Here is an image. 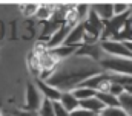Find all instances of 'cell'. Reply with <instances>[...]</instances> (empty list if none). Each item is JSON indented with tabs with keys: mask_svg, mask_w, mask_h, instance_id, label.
I'll list each match as a JSON object with an SVG mask.
<instances>
[{
	"mask_svg": "<svg viewBox=\"0 0 132 116\" xmlns=\"http://www.w3.org/2000/svg\"><path fill=\"white\" fill-rule=\"evenodd\" d=\"M115 40H117V41H121V43L132 41V20L131 18L123 25V28L120 29V32L117 34Z\"/></svg>",
	"mask_w": 132,
	"mask_h": 116,
	"instance_id": "5bb4252c",
	"label": "cell"
},
{
	"mask_svg": "<svg viewBox=\"0 0 132 116\" xmlns=\"http://www.w3.org/2000/svg\"><path fill=\"white\" fill-rule=\"evenodd\" d=\"M98 66L103 72H108V73L132 76V60H128V58L104 57L98 63Z\"/></svg>",
	"mask_w": 132,
	"mask_h": 116,
	"instance_id": "7a4b0ae2",
	"label": "cell"
},
{
	"mask_svg": "<svg viewBox=\"0 0 132 116\" xmlns=\"http://www.w3.org/2000/svg\"><path fill=\"white\" fill-rule=\"evenodd\" d=\"M118 101H120V107L125 110L126 116H132V95L123 93V95L118 98Z\"/></svg>",
	"mask_w": 132,
	"mask_h": 116,
	"instance_id": "44dd1931",
	"label": "cell"
},
{
	"mask_svg": "<svg viewBox=\"0 0 132 116\" xmlns=\"http://www.w3.org/2000/svg\"><path fill=\"white\" fill-rule=\"evenodd\" d=\"M108 93H111V95L120 98V96L125 93V89L120 86V84H114V83H111V87H109V92H108Z\"/></svg>",
	"mask_w": 132,
	"mask_h": 116,
	"instance_id": "d4e9b609",
	"label": "cell"
},
{
	"mask_svg": "<svg viewBox=\"0 0 132 116\" xmlns=\"http://www.w3.org/2000/svg\"><path fill=\"white\" fill-rule=\"evenodd\" d=\"M35 87L38 89V92L42 93V96L45 99H49L52 102L55 101H60V96H62V92L57 90L55 87H52L51 84H48L46 81L40 80V78H35Z\"/></svg>",
	"mask_w": 132,
	"mask_h": 116,
	"instance_id": "8992f818",
	"label": "cell"
},
{
	"mask_svg": "<svg viewBox=\"0 0 132 116\" xmlns=\"http://www.w3.org/2000/svg\"><path fill=\"white\" fill-rule=\"evenodd\" d=\"M92 116H101V113H95V115H92Z\"/></svg>",
	"mask_w": 132,
	"mask_h": 116,
	"instance_id": "1f68e13d",
	"label": "cell"
},
{
	"mask_svg": "<svg viewBox=\"0 0 132 116\" xmlns=\"http://www.w3.org/2000/svg\"><path fill=\"white\" fill-rule=\"evenodd\" d=\"M125 93H126V95H132V84L128 86V87H125Z\"/></svg>",
	"mask_w": 132,
	"mask_h": 116,
	"instance_id": "f1b7e54d",
	"label": "cell"
},
{
	"mask_svg": "<svg viewBox=\"0 0 132 116\" xmlns=\"http://www.w3.org/2000/svg\"><path fill=\"white\" fill-rule=\"evenodd\" d=\"M88 25H91V26H94L95 29H98L100 32L103 31V28H104V22H101L100 20V17L92 11V8H91V11H89V14H88V17H86V20H85Z\"/></svg>",
	"mask_w": 132,
	"mask_h": 116,
	"instance_id": "ffe728a7",
	"label": "cell"
},
{
	"mask_svg": "<svg viewBox=\"0 0 132 116\" xmlns=\"http://www.w3.org/2000/svg\"><path fill=\"white\" fill-rule=\"evenodd\" d=\"M91 8H92V11L97 14L100 17V20L101 22H109L112 17H114V5L112 3H103V2H100V3H91Z\"/></svg>",
	"mask_w": 132,
	"mask_h": 116,
	"instance_id": "ba28073f",
	"label": "cell"
},
{
	"mask_svg": "<svg viewBox=\"0 0 132 116\" xmlns=\"http://www.w3.org/2000/svg\"><path fill=\"white\" fill-rule=\"evenodd\" d=\"M75 55L77 57H83V58H89V60H92L95 63H100L103 58L106 57L104 52L100 47V43L98 44H81L77 49Z\"/></svg>",
	"mask_w": 132,
	"mask_h": 116,
	"instance_id": "5b68a950",
	"label": "cell"
},
{
	"mask_svg": "<svg viewBox=\"0 0 132 116\" xmlns=\"http://www.w3.org/2000/svg\"><path fill=\"white\" fill-rule=\"evenodd\" d=\"M75 11H77V14H78L80 22L83 23V22L86 20L89 11H91V3H75Z\"/></svg>",
	"mask_w": 132,
	"mask_h": 116,
	"instance_id": "7402d4cb",
	"label": "cell"
},
{
	"mask_svg": "<svg viewBox=\"0 0 132 116\" xmlns=\"http://www.w3.org/2000/svg\"><path fill=\"white\" fill-rule=\"evenodd\" d=\"M94 113H91V112H88V110H85V109H77V110H74L71 116H92Z\"/></svg>",
	"mask_w": 132,
	"mask_h": 116,
	"instance_id": "83f0119b",
	"label": "cell"
},
{
	"mask_svg": "<svg viewBox=\"0 0 132 116\" xmlns=\"http://www.w3.org/2000/svg\"><path fill=\"white\" fill-rule=\"evenodd\" d=\"M54 116H71V113L62 107V104L59 101H55L54 102Z\"/></svg>",
	"mask_w": 132,
	"mask_h": 116,
	"instance_id": "484cf974",
	"label": "cell"
},
{
	"mask_svg": "<svg viewBox=\"0 0 132 116\" xmlns=\"http://www.w3.org/2000/svg\"><path fill=\"white\" fill-rule=\"evenodd\" d=\"M42 101H43V96L38 92V89L35 87V84L28 83L26 84V90H25V105H23V110H26V112H38Z\"/></svg>",
	"mask_w": 132,
	"mask_h": 116,
	"instance_id": "277c9868",
	"label": "cell"
},
{
	"mask_svg": "<svg viewBox=\"0 0 132 116\" xmlns=\"http://www.w3.org/2000/svg\"><path fill=\"white\" fill-rule=\"evenodd\" d=\"M114 15H123L129 12V2H114Z\"/></svg>",
	"mask_w": 132,
	"mask_h": 116,
	"instance_id": "603a6c76",
	"label": "cell"
},
{
	"mask_svg": "<svg viewBox=\"0 0 132 116\" xmlns=\"http://www.w3.org/2000/svg\"><path fill=\"white\" fill-rule=\"evenodd\" d=\"M72 92V95L78 99V101H85V99H89V98H92V96H95L97 95V92H94V90H91V89H88V87H75L74 90H71Z\"/></svg>",
	"mask_w": 132,
	"mask_h": 116,
	"instance_id": "e0dca14e",
	"label": "cell"
},
{
	"mask_svg": "<svg viewBox=\"0 0 132 116\" xmlns=\"http://www.w3.org/2000/svg\"><path fill=\"white\" fill-rule=\"evenodd\" d=\"M129 18L132 20V3H129Z\"/></svg>",
	"mask_w": 132,
	"mask_h": 116,
	"instance_id": "4dcf8cb0",
	"label": "cell"
},
{
	"mask_svg": "<svg viewBox=\"0 0 132 116\" xmlns=\"http://www.w3.org/2000/svg\"><path fill=\"white\" fill-rule=\"evenodd\" d=\"M97 99L103 104V107H120V101L117 96L111 93H97Z\"/></svg>",
	"mask_w": 132,
	"mask_h": 116,
	"instance_id": "9a60e30c",
	"label": "cell"
},
{
	"mask_svg": "<svg viewBox=\"0 0 132 116\" xmlns=\"http://www.w3.org/2000/svg\"><path fill=\"white\" fill-rule=\"evenodd\" d=\"M11 116H38L37 112H26V110H14L11 112Z\"/></svg>",
	"mask_w": 132,
	"mask_h": 116,
	"instance_id": "4316f807",
	"label": "cell"
},
{
	"mask_svg": "<svg viewBox=\"0 0 132 116\" xmlns=\"http://www.w3.org/2000/svg\"><path fill=\"white\" fill-rule=\"evenodd\" d=\"M38 5L40 3H37V2H26V3H20L19 6H20V11L25 17H34L37 9H38Z\"/></svg>",
	"mask_w": 132,
	"mask_h": 116,
	"instance_id": "ac0fdd59",
	"label": "cell"
},
{
	"mask_svg": "<svg viewBox=\"0 0 132 116\" xmlns=\"http://www.w3.org/2000/svg\"><path fill=\"white\" fill-rule=\"evenodd\" d=\"M80 46H81V44H80ZM80 46H68V44H62V46L54 47V49H49V51L59 58L60 61H63V60H68V58L74 57L75 52H77V49H78Z\"/></svg>",
	"mask_w": 132,
	"mask_h": 116,
	"instance_id": "8fae6325",
	"label": "cell"
},
{
	"mask_svg": "<svg viewBox=\"0 0 132 116\" xmlns=\"http://www.w3.org/2000/svg\"><path fill=\"white\" fill-rule=\"evenodd\" d=\"M80 109H85V110H88V112H91V113L95 115V113H101V110L104 107H103V104L100 102L98 99H97V96H92L89 99L80 101Z\"/></svg>",
	"mask_w": 132,
	"mask_h": 116,
	"instance_id": "4fadbf2b",
	"label": "cell"
},
{
	"mask_svg": "<svg viewBox=\"0 0 132 116\" xmlns=\"http://www.w3.org/2000/svg\"><path fill=\"white\" fill-rule=\"evenodd\" d=\"M74 28V26H71V25H68L63 22V25L60 26V28L57 29L55 32H54V35L48 40V49H54V47H59V46H62L63 43H65L66 37H68V34L71 32V29Z\"/></svg>",
	"mask_w": 132,
	"mask_h": 116,
	"instance_id": "52a82bcc",
	"label": "cell"
},
{
	"mask_svg": "<svg viewBox=\"0 0 132 116\" xmlns=\"http://www.w3.org/2000/svg\"><path fill=\"white\" fill-rule=\"evenodd\" d=\"M101 116H126L121 107H104L101 110Z\"/></svg>",
	"mask_w": 132,
	"mask_h": 116,
	"instance_id": "cb8c5ba5",
	"label": "cell"
},
{
	"mask_svg": "<svg viewBox=\"0 0 132 116\" xmlns=\"http://www.w3.org/2000/svg\"><path fill=\"white\" fill-rule=\"evenodd\" d=\"M3 35H5V28H3V23L0 22V38H2Z\"/></svg>",
	"mask_w": 132,
	"mask_h": 116,
	"instance_id": "f546056e",
	"label": "cell"
},
{
	"mask_svg": "<svg viewBox=\"0 0 132 116\" xmlns=\"http://www.w3.org/2000/svg\"><path fill=\"white\" fill-rule=\"evenodd\" d=\"M54 8H55V3H40L38 5V9H37V12H35V18L38 20V22H48V20H51V17H52V12H54Z\"/></svg>",
	"mask_w": 132,
	"mask_h": 116,
	"instance_id": "7c38bea8",
	"label": "cell"
},
{
	"mask_svg": "<svg viewBox=\"0 0 132 116\" xmlns=\"http://www.w3.org/2000/svg\"><path fill=\"white\" fill-rule=\"evenodd\" d=\"M37 115L38 116H54V102L43 98V101H42V104H40V109H38Z\"/></svg>",
	"mask_w": 132,
	"mask_h": 116,
	"instance_id": "d6986e66",
	"label": "cell"
},
{
	"mask_svg": "<svg viewBox=\"0 0 132 116\" xmlns=\"http://www.w3.org/2000/svg\"><path fill=\"white\" fill-rule=\"evenodd\" d=\"M59 102L62 104V107L65 110H68L69 113H72L74 110L80 109V101L72 95V92H62V96H60Z\"/></svg>",
	"mask_w": 132,
	"mask_h": 116,
	"instance_id": "30bf717a",
	"label": "cell"
},
{
	"mask_svg": "<svg viewBox=\"0 0 132 116\" xmlns=\"http://www.w3.org/2000/svg\"><path fill=\"white\" fill-rule=\"evenodd\" d=\"M100 47L104 52L106 57H117V58H128L132 60V54L128 51L125 43L117 40H103L100 41Z\"/></svg>",
	"mask_w": 132,
	"mask_h": 116,
	"instance_id": "3957f363",
	"label": "cell"
},
{
	"mask_svg": "<svg viewBox=\"0 0 132 116\" xmlns=\"http://www.w3.org/2000/svg\"><path fill=\"white\" fill-rule=\"evenodd\" d=\"M83 32H85L83 23L75 25L74 28L71 29V32L68 34V37H66L63 44H68V46H80L81 44V40H83Z\"/></svg>",
	"mask_w": 132,
	"mask_h": 116,
	"instance_id": "9c48e42d",
	"label": "cell"
},
{
	"mask_svg": "<svg viewBox=\"0 0 132 116\" xmlns=\"http://www.w3.org/2000/svg\"><path fill=\"white\" fill-rule=\"evenodd\" d=\"M101 72L103 70L100 69L98 63L89 58L74 55L68 60L60 61L52 75L46 80V83L60 92H71L89 76H94Z\"/></svg>",
	"mask_w": 132,
	"mask_h": 116,
	"instance_id": "6da1fadb",
	"label": "cell"
},
{
	"mask_svg": "<svg viewBox=\"0 0 132 116\" xmlns=\"http://www.w3.org/2000/svg\"><path fill=\"white\" fill-rule=\"evenodd\" d=\"M28 69L31 72V75L35 76V78H40V73H42V67H40V61H38V57H35L32 52L28 55Z\"/></svg>",
	"mask_w": 132,
	"mask_h": 116,
	"instance_id": "2e32d148",
	"label": "cell"
}]
</instances>
